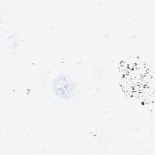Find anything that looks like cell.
<instances>
[{"label": "cell", "instance_id": "1", "mask_svg": "<svg viewBox=\"0 0 155 155\" xmlns=\"http://www.w3.org/2000/svg\"><path fill=\"white\" fill-rule=\"evenodd\" d=\"M51 88L54 95L61 99H71L76 92L74 82L68 75L64 74H60L54 78L51 83Z\"/></svg>", "mask_w": 155, "mask_h": 155}]
</instances>
